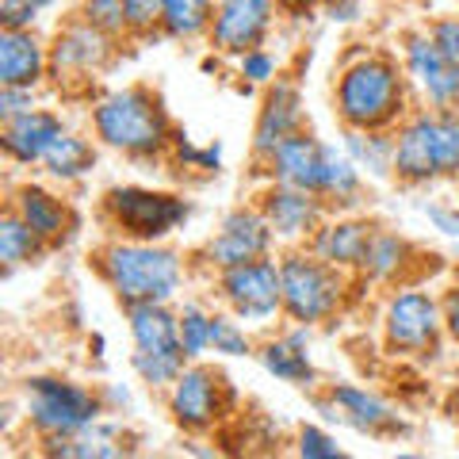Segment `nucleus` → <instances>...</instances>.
<instances>
[{"label":"nucleus","mask_w":459,"mask_h":459,"mask_svg":"<svg viewBox=\"0 0 459 459\" xmlns=\"http://www.w3.org/2000/svg\"><path fill=\"white\" fill-rule=\"evenodd\" d=\"M276 234H272L268 219L261 214V207L253 204H238L230 207L219 226L211 230V234L199 241V249L192 253V264L204 268L207 276L214 272H226V268H238L246 261H261V256H272L276 253Z\"/></svg>","instance_id":"4468645a"},{"label":"nucleus","mask_w":459,"mask_h":459,"mask_svg":"<svg viewBox=\"0 0 459 459\" xmlns=\"http://www.w3.org/2000/svg\"><path fill=\"white\" fill-rule=\"evenodd\" d=\"M211 352L230 356V360H238V356H256V341L241 318H234L230 310H214L211 314Z\"/></svg>","instance_id":"7c9ffc66"},{"label":"nucleus","mask_w":459,"mask_h":459,"mask_svg":"<svg viewBox=\"0 0 459 459\" xmlns=\"http://www.w3.org/2000/svg\"><path fill=\"white\" fill-rule=\"evenodd\" d=\"M376 230H379V219H368L360 211H333L318 230H314L307 249L318 253L322 261H329L333 268L356 276L364 264V256H368L371 238H376Z\"/></svg>","instance_id":"4be33fe9"},{"label":"nucleus","mask_w":459,"mask_h":459,"mask_svg":"<svg viewBox=\"0 0 459 459\" xmlns=\"http://www.w3.org/2000/svg\"><path fill=\"white\" fill-rule=\"evenodd\" d=\"M433 261H440V256L425 253L418 241H410L406 234H398V230L379 222L376 238H371V246H368L364 264L356 272V280L364 287L394 291V287H406V283H425V276L437 268Z\"/></svg>","instance_id":"dca6fc26"},{"label":"nucleus","mask_w":459,"mask_h":459,"mask_svg":"<svg viewBox=\"0 0 459 459\" xmlns=\"http://www.w3.org/2000/svg\"><path fill=\"white\" fill-rule=\"evenodd\" d=\"M100 150H104V146H100L96 138L77 134V131H65L50 146V153L42 157L39 169H42V177H47L50 184H62V188H69V184H81L96 169Z\"/></svg>","instance_id":"a878e982"},{"label":"nucleus","mask_w":459,"mask_h":459,"mask_svg":"<svg viewBox=\"0 0 459 459\" xmlns=\"http://www.w3.org/2000/svg\"><path fill=\"white\" fill-rule=\"evenodd\" d=\"M256 360L268 376H276L287 386H299V391H318V368H314L310 356V329L307 325H291L280 337H264L256 344Z\"/></svg>","instance_id":"393cba45"},{"label":"nucleus","mask_w":459,"mask_h":459,"mask_svg":"<svg viewBox=\"0 0 459 459\" xmlns=\"http://www.w3.org/2000/svg\"><path fill=\"white\" fill-rule=\"evenodd\" d=\"M50 77V39L39 27L4 31L0 27V84L4 89H42Z\"/></svg>","instance_id":"b1692460"},{"label":"nucleus","mask_w":459,"mask_h":459,"mask_svg":"<svg viewBox=\"0 0 459 459\" xmlns=\"http://www.w3.org/2000/svg\"><path fill=\"white\" fill-rule=\"evenodd\" d=\"M42 8L35 0H0V27L4 31H27V27H39Z\"/></svg>","instance_id":"4c0bfd02"},{"label":"nucleus","mask_w":459,"mask_h":459,"mask_svg":"<svg viewBox=\"0 0 459 459\" xmlns=\"http://www.w3.org/2000/svg\"><path fill=\"white\" fill-rule=\"evenodd\" d=\"M256 172L261 180H283L314 192L329 211H360L368 204V177L360 165L344 153V146L322 142L310 126L283 138Z\"/></svg>","instance_id":"20e7f679"},{"label":"nucleus","mask_w":459,"mask_h":459,"mask_svg":"<svg viewBox=\"0 0 459 459\" xmlns=\"http://www.w3.org/2000/svg\"><path fill=\"white\" fill-rule=\"evenodd\" d=\"M23 421L39 444L69 440L108 418V398L96 386H84L65 376H27L20 383Z\"/></svg>","instance_id":"0eeeda50"},{"label":"nucleus","mask_w":459,"mask_h":459,"mask_svg":"<svg viewBox=\"0 0 459 459\" xmlns=\"http://www.w3.org/2000/svg\"><path fill=\"white\" fill-rule=\"evenodd\" d=\"M74 12L84 23H92L96 31H104L119 42H134L131 39V16H126L123 0H77Z\"/></svg>","instance_id":"473e14b6"},{"label":"nucleus","mask_w":459,"mask_h":459,"mask_svg":"<svg viewBox=\"0 0 459 459\" xmlns=\"http://www.w3.org/2000/svg\"><path fill=\"white\" fill-rule=\"evenodd\" d=\"M126 329H131V371L150 391H169L177 376L188 368V352L180 344V314L172 303H138L126 307Z\"/></svg>","instance_id":"9d476101"},{"label":"nucleus","mask_w":459,"mask_h":459,"mask_svg":"<svg viewBox=\"0 0 459 459\" xmlns=\"http://www.w3.org/2000/svg\"><path fill=\"white\" fill-rule=\"evenodd\" d=\"M234 62H238V77L246 81V84H256V89H268V84L283 74L280 57L272 54L268 47H253V50H246L241 57H234Z\"/></svg>","instance_id":"f704fd0d"},{"label":"nucleus","mask_w":459,"mask_h":459,"mask_svg":"<svg viewBox=\"0 0 459 459\" xmlns=\"http://www.w3.org/2000/svg\"><path fill=\"white\" fill-rule=\"evenodd\" d=\"M89 126L104 150L138 165L169 161V150L180 131L169 115L165 96L146 81H131L123 89L100 92L89 108Z\"/></svg>","instance_id":"f03ea898"},{"label":"nucleus","mask_w":459,"mask_h":459,"mask_svg":"<svg viewBox=\"0 0 459 459\" xmlns=\"http://www.w3.org/2000/svg\"><path fill=\"white\" fill-rule=\"evenodd\" d=\"M211 295L219 307L230 310L246 325L268 329L276 318H283V283H280V256H261V261H246L238 268L214 272Z\"/></svg>","instance_id":"ddd939ff"},{"label":"nucleus","mask_w":459,"mask_h":459,"mask_svg":"<svg viewBox=\"0 0 459 459\" xmlns=\"http://www.w3.org/2000/svg\"><path fill=\"white\" fill-rule=\"evenodd\" d=\"M180 314V344L188 352V360H204L211 352V307L199 303V299H184L177 307Z\"/></svg>","instance_id":"2f4dec72"},{"label":"nucleus","mask_w":459,"mask_h":459,"mask_svg":"<svg viewBox=\"0 0 459 459\" xmlns=\"http://www.w3.org/2000/svg\"><path fill=\"white\" fill-rule=\"evenodd\" d=\"M295 455H303V459H341L344 448L337 444V437L325 433V429L303 425V429L295 433Z\"/></svg>","instance_id":"e433bc0d"},{"label":"nucleus","mask_w":459,"mask_h":459,"mask_svg":"<svg viewBox=\"0 0 459 459\" xmlns=\"http://www.w3.org/2000/svg\"><path fill=\"white\" fill-rule=\"evenodd\" d=\"M307 126V111H303V89L291 74H280L276 81L264 89L261 108H256V123H253V165L261 169L272 150L280 146L283 138H291L295 131Z\"/></svg>","instance_id":"412c9836"},{"label":"nucleus","mask_w":459,"mask_h":459,"mask_svg":"<svg viewBox=\"0 0 459 459\" xmlns=\"http://www.w3.org/2000/svg\"><path fill=\"white\" fill-rule=\"evenodd\" d=\"M169 421L188 437H211L238 410V386L230 383L222 368L207 360H192L165 391Z\"/></svg>","instance_id":"f8f14e48"},{"label":"nucleus","mask_w":459,"mask_h":459,"mask_svg":"<svg viewBox=\"0 0 459 459\" xmlns=\"http://www.w3.org/2000/svg\"><path fill=\"white\" fill-rule=\"evenodd\" d=\"M126 16H131V39L134 42H150L161 39V0H123Z\"/></svg>","instance_id":"c9c22d12"},{"label":"nucleus","mask_w":459,"mask_h":459,"mask_svg":"<svg viewBox=\"0 0 459 459\" xmlns=\"http://www.w3.org/2000/svg\"><path fill=\"white\" fill-rule=\"evenodd\" d=\"M391 180L418 192L459 184V108H413L394 131Z\"/></svg>","instance_id":"39448f33"},{"label":"nucleus","mask_w":459,"mask_h":459,"mask_svg":"<svg viewBox=\"0 0 459 459\" xmlns=\"http://www.w3.org/2000/svg\"><path fill=\"white\" fill-rule=\"evenodd\" d=\"M123 42L104 31H96L92 23H84L77 12L57 23L50 35V77L47 84L62 96H89L96 81L119 62Z\"/></svg>","instance_id":"9b49d317"},{"label":"nucleus","mask_w":459,"mask_h":459,"mask_svg":"<svg viewBox=\"0 0 459 459\" xmlns=\"http://www.w3.org/2000/svg\"><path fill=\"white\" fill-rule=\"evenodd\" d=\"M96 219L108 238L169 241L192 219V199L146 184H111L96 204Z\"/></svg>","instance_id":"6e6552de"},{"label":"nucleus","mask_w":459,"mask_h":459,"mask_svg":"<svg viewBox=\"0 0 459 459\" xmlns=\"http://www.w3.org/2000/svg\"><path fill=\"white\" fill-rule=\"evenodd\" d=\"M280 283H283V322L307 329L337 322L352 299V287H364L356 276L322 261L307 246H283Z\"/></svg>","instance_id":"423d86ee"},{"label":"nucleus","mask_w":459,"mask_h":459,"mask_svg":"<svg viewBox=\"0 0 459 459\" xmlns=\"http://www.w3.org/2000/svg\"><path fill=\"white\" fill-rule=\"evenodd\" d=\"M398 57L421 108H459V69L437 47L429 27H406L398 35Z\"/></svg>","instance_id":"2eb2a0df"},{"label":"nucleus","mask_w":459,"mask_h":459,"mask_svg":"<svg viewBox=\"0 0 459 459\" xmlns=\"http://www.w3.org/2000/svg\"><path fill=\"white\" fill-rule=\"evenodd\" d=\"M35 4H39L42 12H50V8H57V4H62V0H35Z\"/></svg>","instance_id":"37998d69"},{"label":"nucleus","mask_w":459,"mask_h":459,"mask_svg":"<svg viewBox=\"0 0 459 459\" xmlns=\"http://www.w3.org/2000/svg\"><path fill=\"white\" fill-rule=\"evenodd\" d=\"M89 268L126 310L138 303H177V295L188 283L192 256H184L169 241L104 238L89 253Z\"/></svg>","instance_id":"7ed1b4c3"},{"label":"nucleus","mask_w":459,"mask_h":459,"mask_svg":"<svg viewBox=\"0 0 459 459\" xmlns=\"http://www.w3.org/2000/svg\"><path fill=\"white\" fill-rule=\"evenodd\" d=\"M214 4L219 0H161V39L172 42H199L211 35Z\"/></svg>","instance_id":"c85d7f7f"},{"label":"nucleus","mask_w":459,"mask_h":459,"mask_svg":"<svg viewBox=\"0 0 459 459\" xmlns=\"http://www.w3.org/2000/svg\"><path fill=\"white\" fill-rule=\"evenodd\" d=\"M429 35L437 39V47L452 57V65L459 69V12H448V16H433L425 23Z\"/></svg>","instance_id":"58836bf2"},{"label":"nucleus","mask_w":459,"mask_h":459,"mask_svg":"<svg viewBox=\"0 0 459 459\" xmlns=\"http://www.w3.org/2000/svg\"><path fill=\"white\" fill-rule=\"evenodd\" d=\"M42 455H57V459H119L131 455V448L123 444V425L100 418L92 429L69 437V440H47L39 444Z\"/></svg>","instance_id":"bb28decb"},{"label":"nucleus","mask_w":459,"mask_h":459,"mask_svg":"<svg viewBox=\"0 0 459 459\" xmlns=\"http://www.w3.org/2000/svg\"><path fill=\"white\" fill-rule=\"evenodd\" d=\"M440 310H444V333H448V344L459 349V272H455V280L440 291Z\"/></svg>","instance_id":"a19ab883"},{"label":"nucleus","mask_w":459,"mask_h":459,"mask_svg":"<svg viewBox=\"0 0 459 459\" xmlns=\"http://www.w3.org/2000/svg\"><path fill=\"white\" fill-rule=\"evenodd\" d=\"M425 214L437 222L444 234H459V207H425Z\"/></svg>","instance_id":"79ce46f5"},{"label":"nucleus","mask_w":459,"mask_h":459,"mask_svg":"<svg viewBox=\"0 0 459 459\" xmlns=\"http://www.w3.org/2000/svg\"><path fill=\"white\" fill-rule=\"evenodd\" d=\"M69 131L62 111L54 108H35L23 115H12V119H0V150H4L8 165L16 169H39L42 157L50 153V146Z\"/></svg>","instance_id":"5701e85b"},{"label":"nucleus","mask_w":459,"mask_h":459,"mask_svg":"<svg viewBox=\"0 0 459 459\" xmlns=\"http://www.w3.org/2000/svg\"><path fill=\"white\" fill-rule=\"evenodd\" d=\"M333 119L341 131H398V123L418 108L398 50L368 47L344 57L333 74Z\"/></svg>","instance_id":"f257e3e1"},{"label":"nucleus","mask_w":459,"mask_h":459,"mask_svg":"<svg viewBox=\"0 0 459 459\" xmlns=\"http://www.w3.org/2000/svg\"><path fill=\"white\" fill-rule=\"evenodd\" d=\"M379 341L383 352L394 356V360H440V349L448 344L440 295L429 291L425 283L394 287L379 314Z\"/></svg>","instance_id":"1a4fd4ad"},{"label":"nucleus","mask_w":459,"mask_h":459,"mask_svg":"<svg viewBox=\"0 0 459 459\" xmlns=\"http://www.w3.org/2000/svg\"><path fill=\"white\" fill-rule=\"evenodd\" d=\"M35 108H39V89H4L0 84V119H12V115H23Z\"/></svg>","instance_id":"ea45409f"},{"label":"nucleus","mask_w":459,"mask_h":459,"mask_svg":"<svg viewBox=\"0 0 459 459\" xmlns=\"http://www.w3.org/2000/svg\"><path fill=\"white\" fill-rule=\"evenodd\" d=\"M253 204L261 207L280 246H307L314 230L333 214L314 192H303L283 180H261V188L253 192Z\"/></svg>","instance_id":"a211bd4d"},{"label":"nucleus","mask_w":459,"mask_h":459,"mask_svg":"<svg viewBox=\"0 0 459 459\" xmlns=\"http://www.w3.org/2000/svg\"><path fill=\"white\" fill-rule=\"evenodd\" d=\"M314 402H318V410L329 421H341L364 437H376V440H394L410 429L406 418H402L391 402L364 391V386H356V383H325Z\"/></svg>","instance_id":"f3484780"},{"label":"nucleus","mask_w":459,"mask_h":459,"mask_svg":"<svg viewBox=\"0 0 459 459\" xmlns=\"http://www.w3.org/2000/svg\"><path fill=\"white\" fill-rule=\"evenodd\" d=\"M8 207L20 214V219L35 230V234L47 241V249H65L69 241L77 238L81 230V214L69 204L62 192L47 188L39 180H23L16 188H8Z\"/></svg>","instance_id":"aec40b11"},{"label":"nucleus","mask_w":459,"mask_h":459,"mask_svg":"<svg viewBox=\"0 0 459 459\" xmlns=\"http://www.w3.org/2000/svg\"><path fill=\"white\" fill-rule=\"evenodd\" d=\"M344 153L368 180H391L394 172V131H344Z\"/></svg>","instance_id":"c756f323"},{"label":"nucleus","mask_w":459,"mask_h":459,"mask_svg":"<svg viewBox=\"0 0 459 459\" xmlns=\"http://www.w3.org/2000/svg\"><path fill=\"white\" fill-rule=\"evenodd\" d=\"M280 0H219L207 47L219 57H241L253 47H264L276 23Z\"/></svg>","instance_id":"6ab92c4d"},{"label":"nucleus","mask_w":459,"mask_h":459,"mask_svg":"<svg viewBox=\"0 0 459 459\" xmlns=\"http://www.w3.org/2000/svg\"><path fill=\"white\" fill-rule=\"evenodd\" d=\"M169 161L172 165H184L180 172H195V177H219V169H222V153L219 146H195V142L177 131V142H172V150H169Z\"/></svg>","instance_id":"72a5a7b5"},{"label":"nucleus","mask_w":459,"mask_h":459,"mask_svg":"<svg viewBox=\"0 0 459 459\" xmlns=\"http://www.w3.org/2000/svg\"><path fill=\"white\" fill-rule=\"evenodd\" d=\"M47 256H50L47 241L4 204V214H0V264H4V276H12L20 268H31L39 261H47Z\"/></svg>","instance_id":"cd10ccee"}]
</instances>
